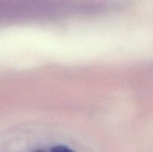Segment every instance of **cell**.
Returning a JSON list of instances; mask_svg holds the SVG:
<instances>
[{
  "label": "cell",
  "instance_id": "obj_2",
  "mask_svg": "<svg viewBox=\"0 0 153 152\" xmlns=\"http://www.w3.org/2000/svg\"><path fill=\"white\" fill-rule=\"evenodd\" d=\"M32 152H47V151L43 150V149H36V150H34V151H32Z\"/></svg>",
  "mask_w": 153,
  "mask_h": 152
},
{
  "label": "cell",
  "instance_id": "obj_1",
  "mask_svg": "<svg viewBox=\"0 0 153 152\" xmlns=\"http://www.w3.org/2000/svg\"><path fill=\"white\" fill-rule=\"evenodd\" d=\"M51 152H75L72 149L64 145H56L53 147L51 150Z\"/></svg>",
  "mask_w": 153,
  "mask_h": 152
}]
</instances>
